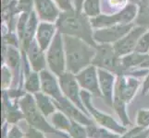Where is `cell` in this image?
I'll list each match as a JSON object with an SVG mask.
<instances>
[{
	"label": "cell",
	"mask_w": 149,
	"mask_h": 138,
	"mask_svg": "<svg viewBox=\"0 0 149 138\" xmlns=\"http://www.w3.org/2000/svg\"><path fill=\"white\" fill-rule=\"evenodd\" d=\"M32 95L33 94L26 93L22 98L19 100V108L23 112L25 117L24 120L26 121L28 125L32 128L41 131L44 134H53L64 138H70L67 133L56 130L52 124H50L47 121V117L38 109L34 97Z\"/></svg>",
	"instance_id": "3"
},
{
	"label": "cell",
	"mask_w": 149,
	"mask_h": 138,
	"mask_svg": "<svg viewBox=\"0 0 149 138\" xmlns=\"http://www.w3.org/2000/svg\"><path fill=\"white\" fill-rule=\"evenodd\" d=\"M56 6L59 8L61 11H69V10L75 9L74 5L71 0H54Z\"/></svg>",
	"instance_id": "33"
},
{
	"label": "cell",
	"mask_w": 149,
	"mask_h": 138,
	"mask_svg": "<svg viewBox=\"0 0 149 138\" xmlns=\"http://www.w3.org/2000/svg\"><path fill=\"white\" fill-rule=\"evenodd\" d=\"M80 87L84 90L88 91L95 97L102 98V93L99 86V78L97 67L94 65L87 66L80 73L75 75Z\"/></svg>",
	"instance_id": "11"
},
{
	"label": "cell",
	"mask_w": 149,
	"mask_h": 138,
	"mask_svg": "<svg viewBox=\"0 0 149 138\" xmlns=\"http://www.w3.org/2000/svg\"><path fill=\"white\" fill-rule=\"evenodd\" d=\"M33 0H19L17 3V8L22 12H32L33 11Z\"/></svg>",
	"instance_id": "32"
},
{
	"label": "cell",
	"mask_w": 149,
	"mask_h": 138,
	"mask_svg": "<svg viewBox=\"0 0 149 138\" xmlns=\"http://www.w3.org/2000/svg\"><path fill=\"white\" fill-rule=\"evenodd\" d=\"M140 80H138L135 76L126 75L117 76L114 99L121 100L128 104L135 97V94L140 88Z\"/></svg>",
	"instance_id": "9"
},
{
	"label": "cell",
	"mask_w": 149,
	"mask_h": 138,
	"mask_svg": "<svg viewBox=\"0 0 149 138\" xmlns=\"http://www.w3.org/2000/svg\"><path fill=\"white\" fill-rule=\"evenodd\" d=\"M146 32H147V29L146 27L136 25L129 33H127L124 37L113 44L116 54L120 57H123L127 54L133 53L138 41Z\"/></svg>",
	"instance_id": "12"
},
{
	"label": "cell",
	"mask_w": 149,
	"mask_h": 138,
	"mask_svg": "<svg viewBox=\"0 0 149 138\" xmlns=\"http://www.w3.org/2000/svg\"><path fill=\"white\" fill-rule=\"evenodd\" d=\"M134 27L135 23L132 22L130 24H119L110 27L95 29L94 30V40L97 44H114L127 33H129Z\"/></svg>",
	"instance_id": "10"
},
{
	"label": "cell",
	"mask_w": 149,
	"mask_h": 138,
	"mask_svg": "<svg viewBox=\"0 0 149 138\" xmlns=\"http://www.w3.org/2000/svg\"><path fill=\"white\" fill-rule=\"evenodd\" d=\"M47 62L50 71L58 78L67 71L63 35L58 32L47 50Z\"/></svg>",
	"instance_id": "7"
},
{
	"label": "cell",
	"mask_w": 149,
	"mask_h": 138,
	"mask_svg": "<svg viewBox=\"0 0 149 138\" xmlns=\"http://www.w3.org/2000/svg\"><path fill=\"white\" fill-rule=\"evenodd\" d=\"M70 138H88L86 126L72 121L69 131L67 132Z\"/></svg>",
	"instance_id": "26"
},
{
	"label": "cell",
	"mask_w": 149,
	"mask_h": 138,
	"mask_svg": "<svg viewBox=\"0 0 149 138\" xmlns=\"http://www.w3.org/2000/svg\"><path fill=\"white\" fill-rule=\"evenodd\" d=\"M92 95L88 91L81 89V97L83 103L85 106L86 110L88 111L90 116L93 118V120L96 122L97 124L105 127L112 132H115L119 135H123L125 132H127V127L119 124L113 117L107 115L106 113H103L99 110H97L94 104L92 103Z\"/></svg>",
	"instance_id": "6"
},
{
	"label": "cell",
	"mask_w": 149,
	"mask_h": 138,
	"mask_svg": "<svg viewBox=\"0 0 149 138\" xmlns=\"http://www.w3.org/2000/svg\"><path fill=\"white\" fill-rule=\"evenodd\" d=\"M137 4L130 3L119 12L110 15H102L91 19V23L94 29H101L114 26L119 24H130L136 19L138 14Z\"/></svg>",
	"instance_id": "5"
},
{
	"label": "cell",
	"mask_w": 149,
	"mask_h": 138,
	"mask_svg": "<svg viewBox=\"0 0 149 138\" xmlns=\"http://www.w3.org/2000/svg\"><path fill=\"white\" fill-rule=\"evenodd\" d=\"M148 92H149V72L146 76V78L143 82V89H142L143 95H146Z\"/></svg>",
	"instance_id": "35"
},
{
	"label": "cell",
	"mask_w": 149,
	"mask_h": 138,
	"mask_svg": "<svg viewBox=\"0 0 149 138\" xmlns=\"http://www.w3.org/2000/svg\"><path fill=\"white\" fill-rule=\"evenodd\" d=\"M138 14L135 19L137 26H143L146 29L149 28V0H140Z\"/></svg>",
	"instance_id": "23"
},
{
	"label": "cell",
	"mask_w": 149,
	"mask_h": 138,
	"mask_svg": "<svg viewBox=\"0 0 149 138\" xmlns=\"http://www.w3.org/2000/svg\"><path fill=\"white\" fill-rule=\"evenodd\" d=\"M147 138H149V135H148V137H147Z\"/></svg>",
	"instance_id": "37"
},
{
	"label": "cell",
	"mask_w": 149,
	"mask_h": 138,
	"mask_svg": "<svg viewBox=\"0 0 149 138\" xmlns=\"http://www.w3.org/2000/svg\"><path fill=\"white\" fill-rule=\"evenodd\" d=\"M83 12L90 19L99 16L101 13L100 0H85L83 5Z\"/></svg>",
	"instance_id": "25"
},
{
	"label": "cell",
	"mask_w": 149,
	"mask_h": 138,
	"mask_svg": "<svg viewBox=\"0 0 149 138\" xmlns=\"http://www.w3.org/2000/svg\"><path fill=\"white\" fill-rule=\"evenodd\" d=\"M58 82L61 91L66 98L70 100L78 108H80L85 114L90 116L88 111L86 110L85 106L83 103V100H81L80 89L81 87L76 79L75 75L69 72V71H66L64 74L58 76Z\"/></svg>",
	"instance_id": "8"
},
{
	"label": "cell",
	"mask_w": 149,
	"mask_h": 138,
	"mask_svg": "<svg viewBox=\"0 0 149 138\" xmlns=\"http://www.w3.org/2000/svg\"><path fill=\"white\" fill-rule=\"evenodd\" d=\"M24 90L27 93L34 95L41 91V79L38 72L32 70L24 76Z\"/></svg>",
	"instance_id": "22"
},
{
	"label": "cell",
	"mask_w": 149,
	"mask_h": 138,
	"mask_svg": "<svg viewBox=\"0 0 149 138\" xmlns=\"http://www.w3.org/2000/svg\"><path fill=\"white\" fill-rule=\"evenodd\" d=\"M25 134L17 124H11L8 133V138H23Z\"/></svg>",
	"instance_id": "31"
},
{
	"label": "cell",
	"mask_w": 149,
	"mask_h": 138,
	"mask_svg": "<svg viewBox=\"0 0 149 138\" xmlns=\"http://www.w3.org/2000/svg\"><path fill=\"white\" fill-rule=\"evenodd\" d=\"M2 83L1 87L3 90L9 89V88H11L12 82H13V75L11 70L9 69V67L7 65H3L2 66Z\"/></svg>",
	"instance_id": "28"
},
{
	"label": "cell",
	"mask_w": 149,
	"mask_h": 138,
	"mask_svg": "<svg viewBox=\"0 0 149 138\" xmlns=\"http://www.w3.org/2000/svg\"><path fill=\"white\" fill-rule=\"evenodd\" d=\"M85 0H73V5L76 10L78 11H83V5Z\"/></svg>",
	"instance_id": "36"
},
{
	"label": "cell",
	"mask_w": 149,
	"mask_h": 138,
	"mask_svg": "<svg viewBox=\"0 0 149 138\" xmlns=\"http://www.w3.org/2000/svg\"><path fill=\"white\" fill-rule=\"evenodd\" d=\"M99 78V86L102 93V98L106 104L112 109L113 100H114V89L117 76L101 68H97Z\"/></svg>",
	"instance_id": "15"
},
{
	"label": "cell",
	"mask_w": 149,
	"mask_h": 138,
	"mask_svg": "<svg viewBox=\"0 0 149 138\" xmlns=\"http://www.w3.org/2000/svg\"><path fill=\"white\" fill-rule=\"evenodd\" d=\"M92 65H95L97 68L109 71L116 76L123 74L121 57L116 54L113 44L102 43L97 45L95 56Z\"/></svg>",
	"instance_id": "4"
},
{
	"label": "cell",
	"mask_w": 149,
	"mask_h": 138,
	"mask_svg": "<svg viewBox=\"0 0 149 138\" xmlns=\"http://www.w3.org/2000/svg\"><path fill=\"white\" fill-rule=\"evenodd\" d=\"M25 136H26V138H45L44 135V133L34 128H32L30 126L26 133H25Z\"/></svg>",
	"instance_id": "34"
},
{
	"label": "cell",
	"mask_w": 149,
	"mask_h": 138,
	"mask_svg": "<svg viewBox=\"0 0 149 138\" xmlns=\"http://www.w3.org/2000/svg\"><path fill=\"white\" fill-rule=\"evenodd\" d=\"M50 122L56 130L62 133H67L71 125L72 120H70L62 111H58L50 116Z\"/></svg>",
	"instance_id": "21"
},
{
	"label": "cell",
	"mask_w": 149,
	"mask_h": 138,
	"mask_svg": "<svg viewBox=\"0 0 149 138\" xmlns=\"http://www.w3.org/2000/svg\"><path fill=\"white\" fill-rule=\"evenodd\" d=\"M67 71L77 75L93 63L96 48L80 38L63 35Z\"/></svg>",
	"instance_id": "2"
},
{
	"label": "cell",
	"mask_w": 149,
	"mask_h": 138,
	"mask_svg": "<svg viewBox=\"0 0 149 138\" xmlns=\"http://www.w3.org/2000/svg\"><path fill=\"white\" fill-rule=\"evenodd\" d=\"M149 135V128L137 125L132 129L127 130L120 138H147Z\"/></svg>",
	"instance_id": "27"
},
{
	"label": "cell",
	"mask_w": 149,
	"mask_h": 138,
	"mask_svg": "<svg viewBox=\"0 0 149 138\" xmlns=\"http://www.w3.org/2000/svg\"><path fill=\"white\" fill-rule=\"evenodd\" d=\"M126 107H127V104L125 103V102L119 100H115V99H114V100H113L112 109L114 110V111L116 112V114L120 118L121 124L124 125L125 127L132 125V122H131V120L129 118V115H128V113H127Z\"/></svg>",
	"instance_id": "24"
},
{
	"label": "cell",
	"mask_w": 149,
	"mask_h": 138,
	"mask_svg": "<svg viewBox=\"0 0 149 138\" xmlns=\"http://www.w3.org/2000/svg\"><path fill=\"white\" fill-rule=\"evenodd\" d=\"M58 28L56 23L41 21L38 25V28L35 34V40L43 51H47L53 40L58 33Z\"/></svg>",
	"instance_id": "18"
},
{
	"label": "cell",
	"mask_w": 149,
	"mask_h": 138,
	"mask_svg": "<svg viewBox=\"0 0 149 138\" xmlns=\"http://www.w3.org/2000/svg\"><path fill=\"white\" fill-rule=\"evenodd\" d=\"M33 6L41 21L56 23L60 16V9L54 0H33Z\"/></svg>",
	"instance_id": "14"
},
{
	"label": "cell",
	"mask_w": 149,
	"mask_h": 138,
	"mask_svg": "<svg viewBox=\"0 0 149 138\" xmlns=\"http://www.w3.org/2000/svg\"><path fill=\"white\" fill-rule=\"evenodd\" d=\"M39 75L41 79V91L51 97L54 100H58L64 97L59 86L58 78H56V76L54 73L44 69L39 72Z\"/></svg>",
	"instance_id": "16"
},
{
	"label": "cell",
	"mask_w": 149,
	"mask_h": 138,
	"mask_svg": "<svg viewBox=\"0 0 149 138\" xmlns=\"http://www.w3.org/2000/svg\"><path fill=\"white\" fill-rule=\"evenodd\" d=\"M26 57L30 63L31 68L35 72H41L42 70L45 69L47 65V55H45V51L41 49L36 40H33L24 50Z\"/></svg>",
	"instance_id": "17"
},
{
	"label": "cell",
	"mask_w": 149,
	"mask_h": 138,
	"mask_svg": "<svg viewBox=\"0 0 149 138\" xmlns=\"http://www.w3.org/2000/svg\"><path fill=\"white\" fill-rule=\"evenodd\" d=\"M137 125L149 128V110H139L136 117Z\"/></svg>",
	"instance_id": "30"
},
{
	"label": "cell",
	"mask_w": 149,
	"mask_h": 138,
	"mask_svg": "<svg viewBox=\"0 0 149 138\" xmlns=\"http://www.w3.org/2000/svg\"><path fill=\"white\" fill-rule=\"evenodd\" d=\"M56 25L58 32L62 35L80 38L95 48L98 45L94 40V28L92 26L91 19L83 11L76 9L62 11Z\"/></svg>",
	"instance_id": "1"
},
{
	"label": "cell",
	"mask_w": 149,
	"mask_h": 138,
	"mask_svg": "<svg viewBox=\"0 0 149 138\" xmlns=\"http://www.w3.org/2000/svg\"><path fill=\"white\" fill-rule=\"evenodd\" d=\"M134 52L143 54H147L149 53V30L146 32L141 36L136 44Z\"/></svg>",
	"instance_id": "29"
},
{
	"label": "cell",
	"mask_w": 149,
	"mask_h": 138,
	"mask_svg": "<svg viewBox=\"0 0 149 138\" xmlns=\"http://www.w3.org/2000/svg\"><path fill=\"white\" fill-rule=\"evenodd\" d=\"M88 138H120V135L98 125L96 122L86 126Z\"/></svg>",
	"instance_id": "20"
},
{
	"label": "cell",
	"mask_w": 149,
	"mask_h": 138,
	"mask_svg": "<svg viewBox=\"0 0 149 138\" xmlns=\"http://www.w3.org/2000/svg\"><path fill=\"white\" fill-rule=\"evenodd\" d=\"M33 97L35 99V102H36L38 109L47 118L55 113L56 110H58L54 103V100L48 95L44 93V92H37V93L33 95Z\"/></svg>",
	"instance_id": "19"
},
{
	"label": "cell",
	"mask_w": 149,
	"mask_h": 138,
	"mask_svg": "<svg viewBox=\"0 0 149 138\" xmlns=\"http://www.w3.org/2000/svg\"><path fill=\"white\" fill-rule=\"evenodd\" d=\"M54 103L58 111H62L70 120L75 121L84 126L95 122L93 119H91L90 116L85 114L83 111L73 104L70 100L67 99L65 96L58 100H54Z\"/></svg>",
	"instance_id": "13"
}]
</instances>
